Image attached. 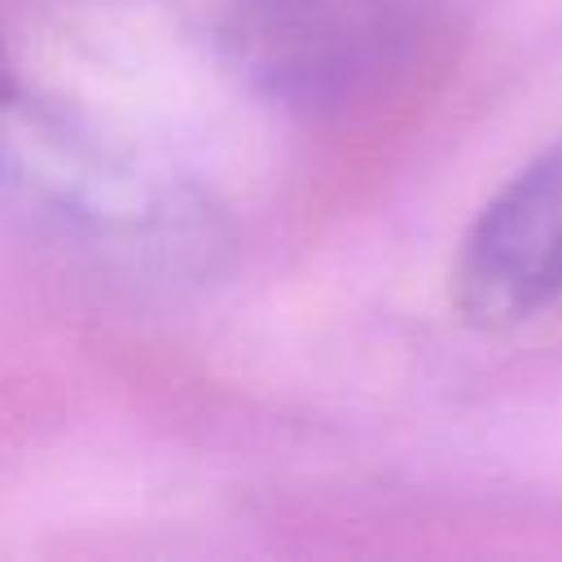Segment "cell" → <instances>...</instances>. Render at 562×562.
Instances as JSON below:
<instances>
[{"label":"cell","mask_w":562,"mask_h":562,"mask_svg":"<svg viewBox=\"0 0 562 562\" xmlns=\"http://www.w3.org/2000/svg\"><path fill=\"white\" fill-rule=\"evenodd\" d=\"M452 299L474 325H518L562 299V140L474 215L457 250Z\"/></svg>","instance_id":"3957f363"},{"label":"cell","mask_w":562,"mask_h":562,"mask_svg":"<svg viewBox=\"0 0 562 562\" xmlns=\"http://www.w3.org/2000/svg\"><path fill=\"white\" fill-rule=\"evenodd\" d=\"M439 0H224L220 48L272 105L334 114L382 92L422 48Z\"/></svg>","instance_id":"7a4b0ae2"},{"label":"cell","mask_w":562,"mask_h":562,"mask_svg":"<svg viewBox=\"0 0 562 562\" xmlns=\"http://www.w3.org/2000/svg\"><path fill=\"white\" fill-rule=\"evenodd\" d=\"M0 206L123 272L189 277L220 246L215 211L189 180L18 79L0 92Z\"/></svg>","instance_id":"6da1fadb"},{"label":"cell","mask_w":562,"mask_h":562,"mask_svg":"<svg viewBox=\"0 0 562 562\" xmlns=\"http://www.w3.org/2000/svg\"><path fill=\"white\" fill-rule=\"evenodd\" d=\"M13 79H18V75H13V66H9V57H4V40H0V92H4Z\"/></svg>","instance_id":"277c9868"}]
</instances>
